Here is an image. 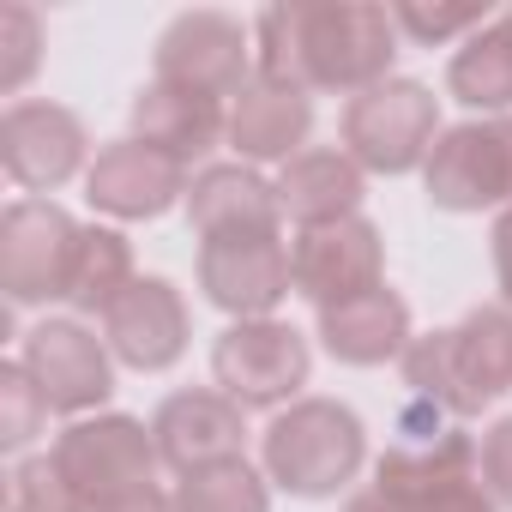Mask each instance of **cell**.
Wrapping results in <instances>:
<instances>
[{
    "label": "cell",
    "mask_w": 512,
    "mask_h": 512,
    "mask_svg": "<svg viewBox=\"0 0 512 512\" xmlns=\"http://www.w3.org/2000/svg\"><path fill=\"white\" fill-rule=\"evenodd\" d=\"M260 73L296 91H374L386 85L398 25L386 7H272L253 25Z\"/></svg>",
    "instance_id": "obj_1"
},
{
    "label": "cell",
    "mask_w": 512,
    "mask_h": 512,
    "mask_svg": "<svg viewBox=\"0 0 512 512\" xmlns=\"http://www.w3.org/2000/svg\"><path fill=\"white\" fill-rule=\"evenodd\" d=\"M404 380L446 416H476L488 398L512 386V314L476 308L458 326L416 338L404 350Z\"/></svg>",
    "instance_id": "obj_2"
},
{
    "label": "cell",
    "mask_w": 512,
    "mask_h": 512,
    "mask_svg": "<svg viewBox=\"0 0 512 512\" xmlns=\"http://www.w3.org/2000/svg\"><path fill=\"white\" fill-rule=\"evenodd\" d=\"M266 470L290 494H338L362 470V422L332 398H302L266 428Z\"/></svg>",
    "instance_id": "obj_3"
},
{
    "label": "cell",
    "mask_w": 512,
    "mask_h": 512,
    "mask_svg": "<svg viewBox=\"0 0 512 512\" xmlns=\"http://www.w3.org/2000/svg\"><path fill=\"white\" fill-rule=\"evenodd\" d=\"M55 470L73 482V494L85 500V512H97V506H115V500L151 488L157 440H151L133 416L73 422V428L55 440Z\"/></svg>",
    "instance_id": "obj_4"
},
{
    "label": "cell",
    "mask_w": 512,
    "mask_h": 512,
    "mask_svg": "<svg viewBox=\"0 0 512 512\" xmlns=\"http://www.w3.org/2000/svg\"><path fill=\"white\" fill-rule=\"evenodd\" d=\"M434 127H440L434 97L416 79H386V85L344 103V151L380 175H404V169L428 163Z\"/></svg>",
    "instance_id": "obj_5"
},
{
    "label": "cell",
    "mask_w": 512,
    "mask_h": 512,
    "mask_svg": "<svg viewBox=\"0 0 512 512\" xmlns=\"http://www.w3.org/2000/svg\"><path fill=\"white\" fill-rule=\"evenodd\" d=\"M79 223L61 205L43 199H19L0 217V290L13 302H43V296H67L73 284V260H79Z\"/></svg>",
    "instance_id": "obj_6"
},
{
    "label": "cell",
    "mask_w": 512,
    "mask_h": 512,
    "mask_svg": "<svg viewBox=\"0 0 512 512\" xmlns=\"http://www.w3.org/2000/svg\"><path fill=\"white\" fill-rule=\"evenodd\" d=\"M211 374H217L223 398H235L241 410L284 404L308 380V338L278 320H241L217 338Z\"/></svg>",
    "instance_id": "obj_7"
},
{
    "label": "cell",
    "mask_w": 512,
    "mask_h": 512,
    "mask_svg": "<svg viewBox=\"0 0 512 512\" xmlns=\"http://www.w3.org/2000/svg\"><path fill=\"white\" fill-rule=\"evenodd\" d=\"M428 199L446 211H482L512 199V115L464 121L428 151Z\"/></svg>",
    "instance_id": "obj_8"
},
{
    "label": "cell",
    "mask_w": 512,
    "mask_h": 512,
    "mask_svg": "<svg viewBox=\"0 0 512 512\" xmlns=\"http://www.w3.org/2000/svg\"><path fill=\"white\" fill-rule=\"evenodd\" d=\"M253 31L229 13H181L157 43V79L205 91V97H241L253 85Z\"/></svg>",
    "instance_id": "obj_9"
},
{
    "label": "cell",
    "mask_w": 512,
    "mask_h": 512,
    "mask_svg": "<svg viewBox=\"0 0 512 512\" xmlns=\"http://www.w3.org/2000/svg\"><path fill=\"white\" fill-rule=\"evenodd\" d=\"M290 278L308 302L320 308H338L362 290H380L386 284V253H380V229L362 223V217H344V223H320V229H302L296 247H290Z\"/></svg>",
    "instance_id": "obj_10"
},
{
    "label": "cell",
    "mask_w": 512,
    "mask_h": 512,
    "mask_svg": "<svg viewBox=\"0 0 512 512\" xmlns=\"http://www.w3.org/2000/svg\"><path fill=\"white\" fill-rule=\"evenodd\" d=\"M199 290L241 320H266L290 290V247L278 235H229L199 247Z\"/></svg>",
    "instance_id": "obj_11"
},
{
    "label": "cell",
    "mask_w": 512,
    "mask_h": 512,
    "mask_svg": "<svg viewBox=\"0 0 512 512\" xmlns=\"http://www.w3.org/2000/svg\"><path fill=\"white\" fill-rule=\"evenodd\" d=\"M25 374L37 380V392H43V404L49 410H91V404H103L109 398V356H103V344L85 332V326H73V320H43L31 338H25Z\"/></svg>",
    "instance_id": "obj_12"
},
{
    "label": "cell",
    "mask_w": 512,
    "mask_h": 512,
    "mask_svg": "<svg viewBox=\"0 0 512 512\" xmlns=\"http://www.w3.org/2000/svg\"><path fill=\"white\" fill-rule=\"evenodd\" d=\"M0 157L19 187H61L85 163V127L61 103H13L0 121Z\"/></svg>",
    "instance_id": "obj_13"
},
{
    "label": "cell",
    "mask_w": 512,
    "mask_h": 512,
    "mask_svg": "<svg viewBox=\"0 0 512 512\" xmlns=\"http://www.w3.org/2000/svg\"><path fill=\"white\" fill-rule=\"evenodd\" d=\"M241 404L223 398V392H175L163 398L157 422H151V440H157V458L175 464L181 476L205 470V464H223V458H241Z\"/></svg>",
    "instance_id": "obj_14"
},
{
    "label": "cell",
    "mask_w": 512,
    "mask_h": 512,
    "mask_svg": "<svg viewBox=\"0 0 512 512\" xmlns=\"http://www.w3.org/2000/svg\"><path fill=\"white\" fill-rule=\"evenodd\" d=\"M103 332H109V350L127 362V368H169L181 350H187V308L175 296V284L163 278H133V290L103 314Z\"/></svg>",
    "instance_id": "obj_15"
},
{
    "label": "cell",
    "mask_w": 512,
    "mask_h": 512,
    "mask_svg": "<svg viewBox=\"0 0 512 512\" xmlns=\"http://www.w3.org/2000/svg\"><path fill=\"white\" fill-rule=\"evenodd\" d=\"M175 193H187V169L145 139H115L91 163V205L115 217H157L175 205Z\"/></svg>",
    "instance_id": "obj_16"
},
{
    "label": "cell",
    "mask_w": 512,
    "mask_h": 512,
    "mask_svg": "<svg viewBox=\"0 0 512 512\" xmlns=\"http://www.w3.org/2000/svg\"><path fill=\"white\" fill-rule=\"evenodd\" d=\"M187 217L199 229V241H229V235H278V187L260 181L241 163H217L205 175H193L187 187Z\"/></svg>",
    "instance_id": "obj_17"
},
{
    "label": "cell",
    "mask_w": 512,
    "mask_h": 512,
    "mask_svg": "<svg viewBox=\"0 0 512 512\" xmlns=\"http://www.w3.org/2000/svg\"><path fill=\"white\" fill-rule=\"evenodd\" d=\"M133 127H139L133 139L157 145L163 157H175V163L187 169L193 157H205V151L229 133V115H223V103L205 97V91L151 79V85L139 91V103H133Z\"/></svg>",
    "instance_id": "obj_18"
},
{
    "label": "cell",
    "mask_w": 512,
    "mask_h": 512,
    "mask_svg": "<svg viewBox=\"0 0 512 512\" xmlns=\"http://www.w3.org/2000/svg\"><path fill=\"white\" fill-rule=\"evenodd\" d=\"M308 127H314L308 91H296V85H284L272 73H253V85L229 109V145L241 157H296Z\"/></svg>",
    "instance_id": "obj_19"
},
{
    "label": "cell",
    "mask_w": 512,
    "mask_h": 512,
    "mask_svg": "<svg viewBox=\"0 0 512 512\" xmlns=\"http://www.w3.org/2000/svg\"><path fill=\"white\" fill-rule=\"evenodd\" d=\"M320 338L338 362H356V368H374L398 350H410V308L398 290H362L338 308H320Z\"/></svg>",
    "instance_id": "obj_20"
},
{
    "label": "cell",
    "mask_w": 512,
    "mask_h": 512,
    "mask_svg": "<svg viewBox=\"0 0 512 512\" xmlns=\"http://www.w3.org/2000/svg\"><path fill=\"white\" fill-rule=\"evenodd\" d=\"M278 205L302 223V229H320V223H344L356 217L362 205V163L350 151H296L278 175Z\"/></svg>",
    "instance_id": "obj_21"
},
{
    "label": "cell",
    "mask_w": 512,
    "mask_h": 512,
    "mask_svg": "<svg viewBox=\"0 0 512 512\" xmlns=\"http://www.w3.org/2000/svg\"><path fill=\"white\" fill-rule=\"evenodd\" d=\"M446 85L458 103L482 109V115H500L512 109V13L488 19L446 67Z\"/></svg>",
    "instance_id": "obj_22"
},
{
    "label": "cell",
    "mask_w": 512,
    "mask_h": 512,
    "mask_svg": "<svg viewBox=\"0 0 512 512\" xmlns=\"http://www.w3.org/2000/svg\"><path fill=\"white\" fill-rule=\"evenodd\" d=\"M133 290V253L115 229H85L79 235V260H73V284L67 302L85 314H109L121 296Z\"/></svg>",
    "instance_id": "obj_23"
},
{
    "label": "cell",
    "mask_w": 512,
    "mask_h": 512,
    "mask_svg": "<svg viewBox=\"0 0 512 512\" xmlns=\"http://www.w3.org/2000/svg\"><path fill=\"white\" fill-rule=\"evenodd\" d=\"M175 512H272V500H266V482L247 470V458H223L181 476Z\"/></svg>",
    "instance_id": "obj_24"
},
{
    "label": "cell",
    "mask_w": 512,
    "mask_h": 512,
    "mask_svg": "<svg viewBox=\"0 0 512 512\" xmlns=\"http://www.w3.org/2000/svg\"><path fill=\"white\" fill-rule=\"evenodd\" d=\"M43 416H49V404H43L37 380L25 374V362H7V368H0V440H7L13 452L31 446Z\"/></svg>",
    "instance_id": "obj_25"
},
{
    "label": "cell",
    "mask_w": 512,
    "mask_h": 512,
    "mask_svg": "<svg viewBox=\"0 0 512 512\" xmlns=\"http://www.w3.org/2000/svg\"><path fill=\"white\" fill-rule=\"evenodd\" d=\"M7 512H85V500H79L73 482L55 470V458H31V464L13 470Z\"/></svg>",
    "instance_id": "obj_26"
},
{
    "label": "cell",
    "mask_w": 512,
    "mask_h": 512,
    "mask_svg": "<svg viewBox=\"0 0 512 512\" xmlns=\"http://www.w3.org/2000/svg\"><path fill=\"white\" fill-rule=\"evenodd\" d=\"M37 13L31 7H0V91H19L37 67Z\"/></svg>",
    "instance_id": "obj_27"
},
{
    "label": "cell",
    "mask_w": 512,
    "mask_h": 512,
    "mask_svg": "<svg viewBox=\"0 0 512 512\" xmlns=\"http://www.w3.org/2000/svg\"><path fill=\"white\" fill-rule=\"evenodd\" d=\"M392 25L410 31L416 43H446L458 31H482L488 7H392Z\"/></svg>",
    "instance_id": "obj_28"
},
{
    "label": "cell",
    "mask_w": 512,
    "mask_h": 512,
    "mask_svg": "<svg viewBox=\"0 0 512 512\" xmlns=\"http://www.w3.org/2000/svg\"><path fill=\"white\" fill-rule=\"evenodd\" d=\"M476 470H482V488L494 506H512V416L494 422L476 446Z\"/></svg>",
    "instance_id": "obj_29"
},
{
    "label": "cell",
    "mask_w": 512,
    "mask_h": 512,
    "mask_svg": "<svg viewBox=\"0 0 512 512\" xmlns=\"http://www.w3.org/2000/svg\"><path fill=\"white\" fill-rule=\"evenodd\" d=\"M494 272H500V290H506V302H512V211L494 223Z\"/></svg>",
    "instance_id": "obj_30"
},
{
    "label": "cell",
    "mask_w": 512,
    "mask_h": 512,
    "mask_svg": "<svg viewBox=\"0 0 512 512\" xmlns=\"http://www.w3.org/2000/svg\"><path fill=\"white\" fill-rule=\"evenodd\" d=\"M97 512H175V500H163L157 488H145V494H127L115 506H97Z\"/></svg>",
    "instance_id": "obj_31"
},
{
    "label": "cell",
    "mask_w": 512,
    "mask_h": 512,
    "mask_svg": "<svg viewBox=\"0 0 512 512\" xmlns=\"http://www.w3.org/2000/svg\"><path fill=\"white\" fill-rule=\"evenodd\" d=\"M344 512H404V506H398L392 494H380V488H368V494H356V500H350Z\"/></svg>",
    "instance_id": "obj_32"
}]
</instances>
